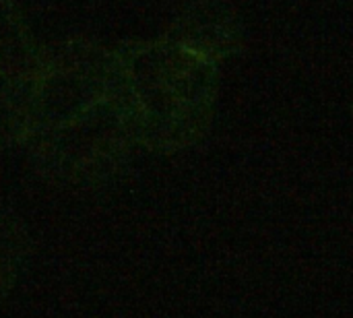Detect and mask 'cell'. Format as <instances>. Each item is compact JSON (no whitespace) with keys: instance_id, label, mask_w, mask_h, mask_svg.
Here are the masks:
<instances>
[{"instance_id":"cell-1","label":"cell","mask_w":353,"mask_h":318,"mask_svg":"<svg viewBox=\"0 0 353 318\" xmlns=\"http://www.w3.org/2000/svg\"><path fill=\"white\" fill-rule=\"evenodd\" d=\"M139 143L118 52L89 41L43 50L21 147L46 180L95 188L124 168Z\"/></svg>"},{"instance_id":"cell-2","label":"cell","mask_w":353,"mask_h":318,"mask_svg":"<svg viewBox=\"0 0 353 318\" xmlns=\"http://www.w3.org/2000/svg\"><path fill=\"white\" fill-rule=\"evenodd\" d=\"M41 56L14 2L0 0V151L25 137Z\"/></svg>"},{"instance_id":"cell-3","label":"cell","mask_w":353,"mask_h":318,"mask_svg":"<svg viewBox=\"0 0 353 318\" xmlns=\"http://www.w3.org/2000/svg\"><path fill=\"white\" fill-rule=\"evenodd\" d=\"M31 255V236L23 221L0 209V300L21 279Z\"/></svg>"}]
</instances>
